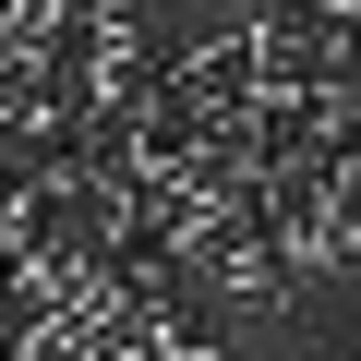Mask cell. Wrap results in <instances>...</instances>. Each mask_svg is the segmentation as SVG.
I'll return each instance as SVG.
<instances>
[{
  "label": "cell",
  "mask_w": 361,
  "mask_h": 361,
  "mask_svg": "<svg viewBox=\"0 0 361 361\" xmlns=\"http://www.w3.org/2000/svg\"><path fill=\"white\" fill-rule=\"evenodd\" d=\"M313 145H325V169L349 180V169H361V97H325V133H313Z\"/></svg>",
  "instance_id": "obj_1"
}]
</instances>
